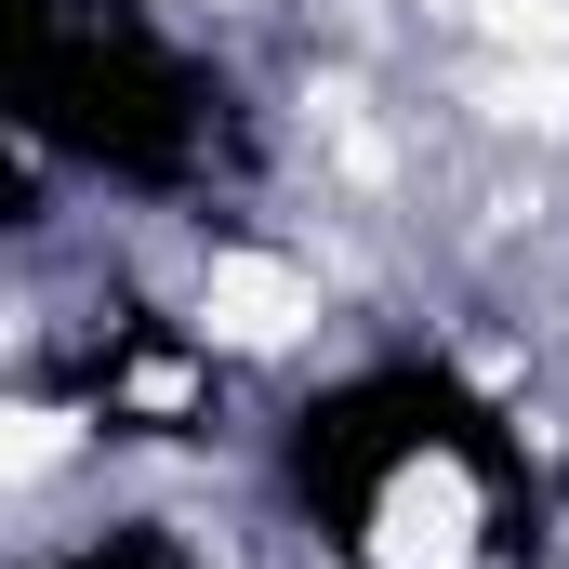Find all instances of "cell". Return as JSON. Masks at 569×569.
I'll return each mask as SVG.
<instances>
[{
  "label": "cell",
  "mask_w": 569,
  "mask_h": 569,
  "mask_svg": "<svg viewBox=\"0 0 569 569\" xmlns=\"http://www.w3.org/2000/svg\"><path fill=\"white\" fill-rule=\"evenodd\" d=\"M305 463H331V557L345 569H477L490 557V450L437 398L305 411Z\"/></svg>",
  "instance_id": "cell-1"
}]
</instances>
